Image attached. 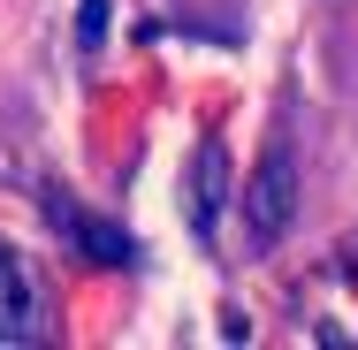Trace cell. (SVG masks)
Returning <instances> with one entry per match:
<instances>
[{
    "instance_id": "obj_1",
    "label": "cell",
    "mask_w": 358,
    "mask_h": 350,
    "mask_svg": "<svg viewBox=\"0 0 358 350\" xmlns=\"http://www.w3.org/2000/svg\"><path fill=\"white\" fill-rule=\"evenodd\" d=\"M289 206H297V168H289V145L275 138L259 152V175H252V191H244V228H252V244H275L289 228Z\"/></svg>"
},
{
    "instance_id": "obj_2",
    "label": "cell",
    "mask_w": 358,
    "mask_h": 350,
    "mask_svg": "<svg viewBox=\"0 0 358 350\" xmlns=\"http://www.w3.org/2000/svg\"><path fill=\"white\" fill-rule=\"evenodd\" d=\"M221 198H229V145L199 138L191 145V168H183V221H191V236H214Z\"/></svg>"
},
{
    "instance_id": "obj_3",
    "label": "cell",
    "mask_w": 358,
    "mask_h": 350,
    "mask_svg": "<svg viewBox=\"0 0 358 350\" xmlns=\"http://www.w3.org/2000/svg\"><path fill=\"white\" fill-rule=\"evenodd\" d=\"M46 213H54V228L69 236L84 259H99V267H138V244L115 228V221H99V213H84L76 198H46Z\"/></svg>"
},
{
    "instance_id": "obj_4",
    "label": "cell",
    "mask_w": 358,
    "mask_h": 350,
    "mask_svg": "<svg viewBox=\"0 0 358 350\" xmlns=\"http://www.w3.org/2000/svg\"><path fill=\"white\" fill-rule=\"evenodd\" d=\"M46 335V320H38V289L23 275V259L0 244V350H23Z\"/></svg>"
},
{
    "instance_id": "obj_5",
    "label": "cell",
    "mask_w": 358,
    "mask_h": 350,
    "mask_svg": "<svg viewBox=\"0 0 358 350\" xmlns=\"http://www.w3.org/2000/svg\"><path fill=\"white\" fill-rule=\"evenodd\" d=\"M76 15H84V23H76V38H84V54H92V46L107 38V15H115V8H107V0H84Z\"/></svg>"
}]
</instances>
